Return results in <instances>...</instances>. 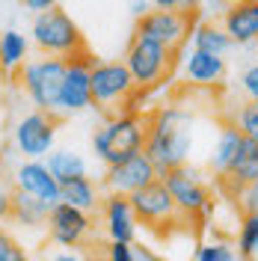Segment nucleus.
Wrapping results in <instances>:
<instances>
[{"label":"nucleus","instance_id":"29","mask_svg":"<svg viewBox=\"0 0 258 261\" xmlns=\"http://www.w3.org/2000/svg\"><path fill=\"white\" fill-rule=\"evenodd\" d=\"M0 261H27V252L18 246V241L6 228H0Z\"/></svg>","mask_w":258,"mask_h":261},{"label":"nucleus","instance_id":"21","mask_svg":"<svg viewBox=\"0 0 258 261\" xmlns=\"http://www.w3.org/2000/svg\"><path fill=\"white\" fill-rule=\"evenodd\" d=\"M50 205H45L42 199L24 193V190H12V223L24 228H42L48 223Z\"/></svg>","mask_w":258,"mask_h":261},{"label":"nucleus","instance_id":"31","mask_svg":"<svg viewBox=\"0 0 258 261\" xmlns=\"http://www.w3.org/2000/svg\"><path fill=\"white\" fill-rule=\"evenodd\" d=\"M235 196H238V202H241L243 214H249V211L258 214V181L246 184V187H243V190H238Z\"/></svg>","mask_w":258,"mask_h":261},{"label":"nucleus","instance_id":"23","mask_svg":"<svg viewBox=\"0 0 258 261\" xmlns=\"http://www.w3.org/2000/svg\"><path fill=\"white\" fill-rule=\"evenodd\" d=\"M48 169L50 175L60 181H68V178H78V175H86V163L78 151H71V148H54L48 154Z\"/></svg>","mask_w":258,"mask_h":261},{"label":"nucleus","instance_id":"35","mask_svg":"<svg viewBox=\"0 0 258 261\" xmlns=\"http://www.w3.org/2000/svg\"><path fill=\"white\" fill-rule=\"evenodd\" d=\"M131 12H134V18L145 15V12H148V3H145V0H134V3H131Z\"/></svg>","mask_w":258,"mask_h":261},{"label":"nucleus","instance_id":"6","mask_svg":"<svg viewBox=\"0 0 258 261\" xmlns=\"http://www.w3.org/2000/svg\"><path fill=\"white\" fill-rule=\"evenodd\" d=\"M178 50L166 48L161 42H151V39H143V36H134L131 39L128 50H125V60L122 63L128 65L131 77L137 83V89L145 92V89H154L158 83H163L172 71V63H175Z\"/></svg>","mask_w":258,"mask_h":261},{"label":"nucleus","instance_id":"14","mask_svg":"<svg viewBox=\"0 0 258 261\" xmlns=\"http://www.w3.org/2000/svg\"><path fill=\"white\" fill-rule=\"evenodd\" d=\"M101 214H104V231L110 241H122V244H134L137 241V214L128 196L122 193H107L101 199Z\"/></svg>","mask_w":258,"mask_h":261},{"label":"nucleus","instance_id":"12","mask_svg":"<svg viewBox=\"0 0 258 261\" xmlns=\"http://www.w3.org/2000/svg\"><path fill=\"white\" fill-rule=\"evenodd\" d=\"M154 178H161V172H158V166L151 163V158L145 154V148H143V151L131 154L128 161H119L113 166H107L104 187H107V193L131 196V193H137L140 187L151 184Z\"/></svg>","mask_w":258,"mask_h":261},{"label":"nucleus","instance_id":"32","mask_svg":"<svg viewBox=\"0 0 258 261\" xmlns=\"http://www.w3.org/2000/svg\"><path fill=\"white\" fill-rule=\"evenodd\" d=\"M154 9H181V12H193L199 0H151Z\"/></svg>","mask_w":258,"mask_h":261},{"label":"nucleus","instance_id":"10","mask_svg":"<svg viewBox=\"0 0 258 261\" xmlns=\"http://www.w3.org/2000/svg\"><path fill=\"white\" fill-rule=\"evenodd\" d=\"M190 12H181V9H148L145 15L137 18V27L134 36H143L151 42H161L166 48L178 50L187 36H190Z\"/></svg>","mask_w":258,"mask_h":261},{"label":"nucleus","instance_id":"18","mask_svg":"<svg viewBox=\"0 0 258 261\" xmlns=\"http://www.w3.org/2000/svg\"><path fill=\"white\" fill-rule=\"evenodd\" d=\"M226 77V60L205 50H190L184 60V81L193 86H217Z\"/></svg>","mask_w":258,"mask_h":261},{"label":"nucleus","instance_id":"1","mask_svg":"<svg viewBox=\"0 0 258 261\" xmlns=\"http://www.w3.org/2000/svg\"><path fill=\"white\" fill-rule=\"evenodd\" d=\"M193 122L181 107H163L148 119V137H145V154L158 166V172L175 169L187 163L193 148Z\"/></svg>","mask_w":258,"mask_h":261},{"label":"nucleus","instance_id":"17","mask_svg":"<svg viewBox=\"0 0 258 261\" xmlns=\"http://www.w3.org/2000/svg\"><path fill=\"white\" fill-rule=\"evenodd\" d=\"M252 181H258V140L243 137L238 154L231 158L228 169L223 172V184H226L231 193H238V190H243Z\"/></svg>","mask_w":258,"mask_h":261},{"label":"nucleus","instance_id":"34","mask_svg":"<svg viewBox=\"0 0 258 261\" xmlns=\"http://www.w3.org/2000/svg\"><path fill=\"white\" fill-rule=\"evenodd\" d=\"M12 220V193L6 187H0V223Z\"/></svg>","mask_w":258,"mask_h":261},{"label":"nucleus","instance_id":"13","mask_svg":"<svg viewBox=\"0 0 258 261\" xmlns=\"http://www.w3.org/2000/svg\"><path fill=\"white\" fill-rule=\"evenodd\" d=\"M45 228H48L54 244L65 246V249H74V246H81L89 238L92 220H89V211H81V208H74L68 202H57L48 211Z\"/></svg>","mask_w":258,"mask_h":261},{"label":"nucleus","instance_id":"33","mask_svg":"<svg viewBox=\"0 0 258 261\" xmlns=\"http://www.w3.org/2000/svg\"><path fill=\"white\" fill-rule=\"evenodd\" d=\"M27 12H33V15H39V12H48V9H54L57 6V0H18Z\"/></svg>","mask_w":258,"mask_h":261},{"label":"nucleus","instance_id":"16","mask_svg":"<svg viewBox=\"0 0 258 261\" xmlns=\"http://www.w3.org/2000/svg\"><path fill=\"white\" fill-rule=\"evenodd\" d=\"M223 30L235 45L258 42V0H238L223 12Z\"/></svg>","mask_w":258,"mask_h":261},{"label":"nucleus","instance_id":"5","mask_svg":"<svg viewBox=\"0 0 258 261\" xmlns=\"http://www.w3.org/2000/svg\"><path fill=\"white\" fill-rule=\"evenodd\" d=\"M65 74V60L63 57H36L27 60L18 71V83L24 89V95L30 98V104L36 110L57 116V98H60V83Z\"/></svg>","mask_w":258,"mask_h":261},{"label":"nucleus","instance_id":"19","mask_svg":"<svg viewBox=\"0 0 258 261\" xmlns=\"http://www.w3.org/2000/svg\"><path fill=\"white\" fill-rule=\"evenodd\" d=\"M30 57V39L21 30L0 33V74H18Z\"/></svg>","mask_w":258,"mask_h":261},{"label":"nucleus","instance_id":"22","mask_svg":"<svg viewBox=\"0 0 258 261\" xmlns=\"http://www.w3.org/2000/svg\"><path fill=\"white\" fill-rule=\"evenodd\" d=\"M241 143H243V134L235 122L220 130V137H217V143H214V151H211V172H214L217 178H223V172L228 169L231 158L238 154Z\"/></svg>","mask_w":258,"mask_h":261},{"label":"nucleus","instance_id":"7","mask_svg":"<svg viewBox=\"0 0 258 261\" xmlns=\"http://www.w3.org/2000/svg\"><path fill=\"white\" fill-rule=\"evenodd\" d=\"M92 54H78L71 60H65V74L63 83H60V98H57V116L65 119V116L83 113L92 107V83H89V74H92Z\"/></svg>","mask_w":258,"mask_h":261},{"label":"nucleus","instance_id":"3","mask_svg":"<svg viewBox=\"0 0 258 261\" xmlns=\"http://www.w3.org/2000/svg\"><path fill=\"white\" fill-rule=\"evenodd\" d=\"M30 36H33L36 50L39 54H48V57L71 60L78 54H86V42H83L81 27L60 6H54L48 12H39V15L33 18Z\"/></svg>","mask_w":258,"mask_h":261},{"label":"nucleus","instance_id":"20","mask_svg":"<svg viewBox=\"0 0 258 261\" xmlns=\"http://www.w3.org/2000/svg\"><path fill=\"white\" fill-rule=\"evenodd\" d=\"M60 202H68V205H74L81 211H98L101 208V190L89 175H78V178L63 181Z\"/></svg>","mask_w":258,"mask_h":261},{"label":"nucleus","instance_id":"15","mask_svg":"<svg viewBox=\"0 0 258 261\" xmlns=\"http://www.w3.org/2000/svg\"><path fill=\"white\" fill-rule=\"evenodd\" d=\"M60 187L63 184L50 175V169L45 161H24L15 169V190H24V193L42 199L50 208L60 202Z\"/></svg>","mask_w":258,"mask_h":261},{"label":"nucleus","instance_id":"4","mask_svg":"<svg viewBox=\"0 0 258 261\" xmlns=\"http://www.w3.org/2000/svg\"><path fill=\"white\" fill-rule=\"evenodd\" d=\"M92 107H98L107 116L131 113V98L137 95V83L131 77L128 65L122 60H107V63H92Z\"/></svg>","mask_w":258,"mask_h":261},{"label":"nucleus","instance_id":"2","mask_svg":"<svg viewBox=\"0 0 258 261\" xmlns=\"http://www.w3.org/2000/svg\"><path fill=\"white\" fill-rule=\"evenodd\" d=\"M145 137H148V119L137 113H119L110 116L92 134V148L107 166H113V163L128 161L131 154L143 151Z\"/></svg>","mask_w":258,"mask_h":261},{"label":"nucleus","instance_id":"28","mask_svg":"<svg viewBox=\"0 0 258 261\" xmlns=\"http://www.w3.org/2000/svg\"><path fill=\"white\" fill-rule=\"evenodd\" d=\"M235 125L241 128L243 137H249V140H258V104H243L241 110L235 113Z\"/></svg>","mask_w":258,"mask_h":261},{"label":"nucleus","instance_id":"30","mask_svg":"<svg viewBox=\"0 0 258 261\" xmlns=\"http://www.w3.org/2000/svg\"><path fill=\"white\" fill-rule=\"evenodd\" d=\"M241 92L246 95L249 104H258V63H252L241 74Z\"/></svg>","mask_w":258,"mask_h":261},{"label":"nucleus","instance_id":"26","mask_svg":"<svg viewBox=\"0 0 258 261\" xmlns=\"http://www.w3.org/2000/svg\"><path fill=\"white\" fill-rule=\"evenodd\" d=\"M107 261H158L154 255H148L145 249L134 244H122V241H110L107 246Z\"/></svg>","mask_w":258,"mask_h":261},{"label":"nucleus","instance_id":"25","mask_svg":"<svg viewBox=\"0 0 258 261\" xmlns=\"http://www.w3.org/2000/svg\"><path fill=\"white\" fill-rule=\"evenodd\" d=\"M255 249H258V214L249 211L243 214L241 228H238V255L249 261Z\"/></svg>","mask_w":258,"mask_h":261},{"label":"nucleus","instance_id":"27","mask_svg":"<svg viewBox=\"0 0 258 261\" xmlns=\"http://www.w3.org/2000/svg\"><path fill=\"white\" fill-rule=\"evenodd\" d=\"M196 261H238V252L223 241H208L196 249Z\"/></svg>","mask_w":258,"mask_h":261},{"label":"nucleus","instance_id":"36","mask_svg":"<svg viewBox=\"0 0 258 261\" xmlns=\"http://www.w3.org/2000/svg\"><path fill=\"white\" fill-rule=\"evenodd\" d=\"M54 261H83V258H81V255H74V252H60Z\"/></svg>","mask_w":258,"mask_h":261},{"label":"nucleus","instance_id":"8","mask_svg":"<svg viewBox=\"0 0 258 261\" xmlns=\"http://www.w3.org/2000/svg\"><path fill=\"white\" fill-rule=\"evenodd\" d=\"M57 128H60V116L45 113V110H33L21 116L15 125V148L24 161H42L48 158L57 146Z\"/></svg>","mask_w":258,"mask_h":261},{"label":"nucleus","instance_id":"11","mask_svg":"<svg viewBox=\"0 0 258 261\" xmlns=\"http://www.w3.org/2000/svg\"><path fill=\"white\" fill-rule=\"evenodd\" d=\"M128 199H131V205H134L137 220L148 228H163V226H172L178 220H184L175 208V199L169 193V187H166L161 178H154L151 184L140 187V190L131 193Z\"/></svg>","mask_w":258,"mask_h":261},{"label":"nucleus","instance_id":"24","mask_svg":"<svg viewBox=\"0 0 258 261\" xmlns=\"http://www.w3.org/2000/svg\"><path fill=\"white\" fill-rule=\"evenodd\" d=\"M231 36H228L220 24H199L193 30V48L205 50V54H217V57H226L231 50Z\"/></svg>","mask_w":258,"mask_h":261},{"label":"nucleus","instance_id":"9","mask_svg":"<svg viewBox=\"0 0 258 261\" xmlns=\"http://www.w3.org/2000/svg\"><path fill=\"white\" fill-rule=\"evenodd\" d=\"M161 181L169 187V193H172V199H175V208H178V214H181L184 220L211 211L208 187L202 184L199 172L190 169L187 163H181V166H175V169L161 172Z\"/></svg>","mask_w":258,"mask_h":261}]
</instances>
